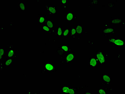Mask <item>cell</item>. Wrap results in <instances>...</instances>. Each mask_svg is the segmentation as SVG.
I'll use <instances>...</instances> for the list:
<instances>
[{"instance_id":"2e32d148","label":"cell","mask_w":125,"mask_h":94,"mask_svg":"<svg viewBox=\"0 0 125 94\" xmlns=\"http://www.w3.org/2000/svg\"><path fill=\"white\" fill-rule=\"evenodd\" d=\"M18 7L23 12H25L26 11V3L23 1L19 2L18 3Z\"/></svg>"},{"instance_id":"83f0119b","label":"cell","mask_w":125,"mask_h":94,"mask_svg":"<svg viewBox=\"0 0 125 94\" xmlns=\"http://www.w3.org/2000/svg\"><path fill=\"white\" fill-rule=\"evenodd\" d=\"M98 0H91V5H97L98 4Z\"/></svg>"},{"instance_id":"ba28073f","label":"cell","mask_w":125,"mask_h":94,"mask_svg":"<svg viewBox=\"0 0 125 94\" xmlns=\"http://www.w3.org/2000/svg\"><path fill=\"white\" fill-rule=\"evenodd\" d=\"M101 78L103 85H110L112 81L111 76L107 73H103L101 75Z\"/></svg>"},{"instance_id":"7a4b0ae2","label":"cell","mask_w":125,"mask_h":94,"mask_svg":"<svg viewBox=\"0 0 125 94\" xmlns=\"http://www.w3.org/2000/svg\"><path fill=\"white\" fill-rule=\"evenodd\" d=\"M76 54L75 52H71L61 56L60 59V65L63 63H70L75 60Z\"/></svg>"},{"instance_id":"7c38bea8","label":"cell","mask_w":125,"mask_h":94,"mask_svg":"<svg viewBox=\"0 0 125 94\" xmlns=\"http://www.w3.org/2000/svg\"><path fill=\"white\" fill-rule=\"evenodd\" d=\"M17 57V55L16 54L15 50L13 48L12 45H10L8 47V49L7 53V59H13Z\"/></svg>"},{"instance_id":"ac0fdd59","label":"cell","mask_w":125,"mask_h":94,"mask_svg":"<svg viewBox=\"0 0 125 94\" xmlns=\"http://www.w3.org/2000/svg\"><path fill=\"white\" fill-rule=\"evenodd\" d=\"M71 87L69 85H64L62 87L60 90V92L62 93L68 94L69 90Z\"/></svg>"},{"instance_id":"cb8c5ba5","label":"cell","mask_w":125,"mask_h":94,"mask_svg":"<svg viewBox=\"0 0 125 94\" xmlns=\"http://www.w3.org/2000/svg\"><path fill=\"white\" fill-rule=\"evenodd\" d=\"M0 60H4V58L5 56V48H1L0 49Z\"/></svg>"},{"instance_id":"484cf974","label":"cell","mask_w":125,"mask_h":94,"mask_svg":"<svg viewBox=\"0 0 125 94\" xmlns=\"http://www.w3.org/2000/svg\"><path fill=\"white\" fill-rule=\"evenodd\" d=\"M116 7V4L114 2H108V8H114Z\"/></svg>"},{"instance_id":"4316f807","label":"cell","mask_w":125,"mask_h":94,"mask_svg":"<svg viewBox=\"0 0 125 94\" xmlns=\"http://www.w3.org/2000/svg\"><path fill=\"white\" fill-rule=\"evenodd\" d=\"M76 89L75 87H71L69 90L68 94H76Z\"/></svg>"},{"instance_id":"603a6c76","label":"cell","mask_w":125,"mask_h":94,"mask_svg":"<svg viewBox=\"0 0 125 94\" xmlns=\"http://www.w3.org/2000/svg\"><path fill=\"white\" fill-rule=\"evenodd\" d=\"M61 6L63 8L68 7V0H61L60 1Z\"/></svg>"},{"instance_id":"44dd1931","label":"cell","mask_w":125,"mask_h":94,"mask_svg":"<svg viewBox=\"0 0 125 94\" xmlns=\"http://www.w3.org/2000/svg\"><path fill=\"white\" fill-rule=\"evenodd\" d=\"M63 29L61 27H58L57 28V30L55 33V35L59 38H61L62 37V32H63Z\"/></svg>"},{"instance_id":"52a82bcc","label":"cell","mask_w":125,"mask_h":94,"mask_svg":"<svg viewBox=\"0 0 125 94\" xmlns=\"http://www.w3.org/2000/svg\"><path fill=\"white\" fill-rule=\"evenodd\" d=\"M45 9L47 11L48 15L50 16L56 15L58 12L57 7L55 5H45Z\"/></svg>"},{"instance_id":"277c9868","label":"cell","mask_w":125,"mask_h":94,"mask_svg":"<svg viewBox=\"0 0 125 94\" xmlns=\"http://www.w3.org/2000/svg\"><path fill=\"white\" fill-rule=\"evenodd\" d=\"M56 71V66L51 62L45 63L43 65V72L53 73Z\"/></svg>"},{"instance_id":"d6986e66","label":"cell","mask_w":125,"mask_h":94,"mask_svg":"<svg viewBox=\"0 0 125 94\" xmlns=\"http://www.w3.org/2000/svg\"><path fill=\"white\" fill-rule=\"evenodd\" d=\"M42 29H43V31L44 33H47L49 35H50L53 33V31L52 30L47 27L45 24H43Z\"/></svg>"},{"instance_id":"e0dca14e","label":"cell","mask_w":125,"mask_h":94,"mask_svg":"<svg viewBox=\"0 0 125 94\" xmlns=\"http://www.w3.org/2000/svg\"><path fill=\"white\" fill-rule=\"evenodd\" d=\"M13 64V59H7L5 61L4 67L5 68L10 67Z\"/></svg>"},{"instance_id":"3957f363","label":"cell","mask_w":125,"mask_h":94,"mask_svg":"<svg viewBox=\"0 0 125 94\" xmlns=\"http://www.w3.org/2000/svg\"><path fill=\"white\" fill-rule=\"evenodd\" d=\"M95 57L97 60L99 64L101 66L104 65L106 61V56L102 50L97 51Z\"/></svg>"},{"instance_id":"ffe728a7","label":"cell","mask_w":125,"mask_h":94,"mask_svg":"<svg viewBox=\"0 0 125 94\" xmlns=\"http://www.w3.org/2000/svg\"><path fill=\"white\" fill-rule=\"evenodd\" d=\"M77 34H76V29L75 27H72L70 28V34L69 36H70L71 38H75Z\"/></svg>"},{"instance_id":"4fadbf2b","label":"cell","mask_w":125,"mask_h":94,"mask_svg":"<svg viewBox=\"0 0 125 94\" xmlns=\"http://www.w3.org/2000/svg\"><path fill=\"white\" fill-rule=\"evenodd\" d=\"M48 16L46 15H43L39 14H38V23L42 25L45 24V22L48 19Z\"/></svg>"},{"instance_id":"8fae6325","label":"cell","mask_w":125,"mask_h":94,"mask_svg":"<svg viewBox=\"0 0 125 94\" xmlns=\"http://www.w3.org/2000/svg\"><path fill=\"white\" fill-rule=\"evenodd\" d=\"M88 64L90 67L92 68L98 67L99 63L95 57H91L88 60Z\"/></svg>"},{"instance_id":"30bf717a","label":"cell","mask_w":125,"mask_h":94,"mask_svg":"<svg viewBox=\"0 0 125 94\" xmlns=\"http://www.w3.org/2000/svg\"><path fill=\"white\" fill-rule=\"evenodd\" d=\"M110 23L111 25L114 26H120L125 24L123 18L120 17L111 18Z\"/></svg>"},{"instance_id":"5bb4252c","label":"cell","mask_w":125,"mask_h":94,"mask_svg":"<svg viewBox=\"0 0 125 94\" xmlns=\"http://www.w3.org/2000/svg\"><path fill=\"white\" fill-rule=\"evenodd\" d=\"M76 34L78 35L82 36L83 33V27L80 23H79L75 26Z\"/></svg>"},{"instance_id":"d4e9b609","label":"cell","mask_w":125,"mask_h":94,"mask_svg":"<svg viewBox=\"0 0 125 94\" xmlns=\"http://www.w3.org/2000/svg\"><path fill=\"white\" fill-rule=\"evenodd\" d=\"M97 94H107L106 91L104 88H99L98 90Z\"/></svg>"},{"instance_id":"5b68a950","label":"cell","mask_w":125,"mask_h":94,"mask_svg":"<svg viewBox=\"0 0 125 94\" xmlns=\"http://www.w3.org/2000/svg\"><path fill=\"white\" fill-rule=\"evenodd\" d=\"M71 51H72V49L66 45H61L60 47H58L57 50V53L58 55L61 56Z\"/></svg>"},{"instance_id":"6da1fadb","label":"cell","mask_w":125,"mask_h":94,"mask_svg":"<svg viewBox=\"0 0 125 94\" xmlns=\"http://www.w3.org/2000/svg\"><path fill=\"white\" fill-rule=\"evenodd\" d=\"M108 41L114 48H123L125 47V40L120 38H109L108 40Z\"/></svg>"},{"instance_id":"9a60e30c","label":"cell","mask_w":125,"mask_h":94,"mask_svg":"<svg viewBox=\"0 0 125 94\" xmlns=\"http://www.w3.org/2000/svg\"><path fill=\"white\" fill-rule=\"evenodd\" d=\"M45 24L47 27L52 30L55 27V23L52 20H47Z\"/></svg>"},{"instance_id":"8992f818","label":"cell","mask_w":125,"mask_h":94,"mask_svg":"<svg viewBox=\"0 0 125 94\" xmlns=\"http://www.w3.org/2000/svg\"><path fill=\"white\" fill-rule=\"evenodd\" d=\"M116 33V28L114 27H107L103 29L102 35L105 38H107L109 36L115 35Z\"/></svg>"},{"instance_id":"f1b7e54d","label":"cell","mask_w":125,"mask_h":94,"mask_svg":"<svg viewBox=\"0 0 125 94\" xmlns=\"http://www.w3.org/2000/svg\"><path fill=\"white\" fill-rule=\"evenodd\" d=\"M85 94H92V93H91V92L90 91H85Z\"/></svg>"},{"instance_id":"7402d4cb","label":"cell","mask_w":125,"mask_h":94,"mask_svg":"<svg viewBox=\"0 0 125 94\" xmlns=\"http://www.w3.org/2000/svg\"><path fill=\"white\" fill-rule=\"evenodd\" d=\"M70 34V28H67L63 30L62 32V37L66 38L68 37Z\"/></svg>"},{"instance_id":"9c48e42d","label":"cell","mask_w":125,"mask_h":94,"mask_svg":"<svg viewBox=\"0 0 125 94\" xmlns=\"http://www.w3.org/2000/svg\"><path fill=\"white\" fill-rule=\"evenodd\" d=\"M65 20L68 23H72L75 20L78 19L77 15H74L71 12H68L65 14Z\"/></svg>"}]
</instances>
